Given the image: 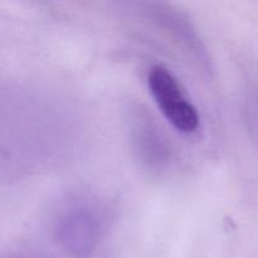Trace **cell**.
Segmentation results:
<instances>
[{
    "label": "cell",
    "mask_w": 258,
    "mask_h": 258,
    "mask_svg": "<svg viewBox=\"0 0 258 258\" xmlns=\"http://www.w3.org/2000/svg\"><path fill=\"white\" fill-rule=\"evenodd\" d=\"M105 231V213L98 204L90 201L71 202L55 223L58 243L75 258L91 256L100 246Z\"/></svg>",
    "instance_id": "obj_1"
},
{
    "label": "cell",
    "mask_w": 258,
    "mask_h": 258,
    "mask_svg": "<svg viewBox=\"0 0 258 258\" xmlns=\"http://www.w3.org/2000/svg\"><path fill=\"white\" fill-rule=\"evenodd\" d=\"M148 87L154 102L169 123L183 134L199 126V113L175 76L164 66H154L148 75Z\"/></svg>",
    "instance_id": "obj_2"
}]
</instances>
